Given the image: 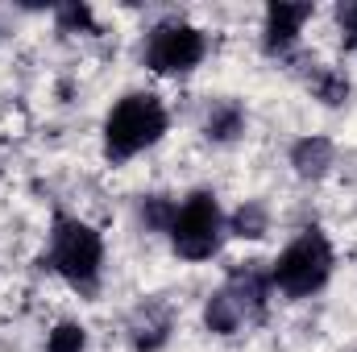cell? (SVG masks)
<instances>
[{
  "label": "cell",
  "instance_id": "cell-1",
  "mask_svg": "<svg viewBox=\"0 0 357 352\" xmlns=\"http://www.w3.org/2000/svg\"><path fill=\"white\" fill-rule=\"evenodd\" d=\"M167 129H171L167 104L154 91H129L104 116V158L129 162V158L146 154L150 145H158L167 137Z\"/></svg>",
  "mask_w": 357,
  "mask_h": 352
},
{
  "label": "cell",
  "instance_id": "cell-2",
  "mask_svg": "<svg viewBox=\"0 0 357 352\" xmlns=\"http://www.w3.org/2000/svg\"><path fill=\"white\" fill-rule=\"evenodd\" d=\"M46 269H54L71 290L96 294L100 273H104V237L88 220L75 216H54L50 224V245H46Z\"/></svg>",
  "mask_w": 357,
  "mask_h": 352
},
{
  "label": "cell",
  "instance_id": "cell-3",
  "mask_svg": "<svg viewBox=\"0 0 357 352\" xmlns=\"http://www.w3.org/2000/svg\"><path fill=\"white\" fill-rule=\"evenodd\" d=\"M333 241L324 237V228H303L274 262H270V282H274V294L282 298H312L328 286L333 278Z\"/></svg>",
  "mask_w": 357,
  "mask_h": 352
},
{
  "label": "cell",
  "instance_id": "cell-4",
  "mask_svg": "<svg viewBox=\"0 0 357 352\" xmlns=\"http://www.w3.org/2000/svg\"><path fill=\"white\" fill-rule=\"evenodd\" d=\"M225 232H229V220L212 191H191L175 207V220L167 228L171 249L183 262H212L225 245Z\"/></svg>",
  "mask_w": 357,
  "mask_h": 352
},
{
  "label": "cell",
  "instance_id": "cell-5",
  "mask_svg": "<svg viewBox=\"0 0 357 352\" xmlns=\"http://www.w3.org/2000/svg\"><path fill=\"white\" fill-rule=\"evenodd\" d=\"M204 54H208V38H204V29L187 25V21L154 25L142 46V63L154 75H187L204 63Z\"/></svg>",
  "mask_w": 357,
  "mask_h": 352
},
{
  "label": "cell",
  "instance_id": "cell-6",
  "mask_svg": "<svg viewBox=\"0 0 357 352\" xmlns=\"http://www.w3.org/2000/svg\"><path fill=\"white\" fill-rule=\"evenodd\" d=\"M312 4H287V0H274L266 4V17H262V50L270 58H282L295 50L303 25L312 21Z\"/></svg>",
  "mask_w": 357,
  "mask_h": 352
},
{
  "label": "cell",
  "instance_id": "cell-7",
  "mask_svg": "<svg viewBox=\"0 0 357 352\" xmlns=\"http://www.w3.org/2000/svg\"><path fill=\"white\" fill-rule=\"evenodd\" d=\"M225 290H229V298L241 307L245 323H250V319H262V315H266L270 294H274L270 265L262 269L258 262H250V265H241V269H233V273H229V282H225Z\"/></svg>",
  "mask_w": 357,
  "mask_h": 352
},
{
  "label": "cell",
  "instance_id": "cell-8",
  "mask_svg": "<svg viewBox=\"0 0 357 352\" xmlns=\"http://www.w3.org/2000/svg\"><path fill=\"white\" fill-rule=\"evenodd\" d=\"M291 166L299 178H324L337 166V145L328 137H299L291 145Z\"/></svg>",
  "mask_w": 357,
  "mask_h": 352
},
{
  "label": "cell",
  "instance_id": "cell-9",
  "mask_svg": "<svg viewBox=\"0 0 357 352\" xmlns=\"http://www.w3.org/2000/svg\"><path fill=\"white\" fill-rule=\"evenodd\" d=\"M241 133H245V108H241L237 99H220V104L208 108V116H204V137H208V141L229 145V141H237Z\"/></svg>",
  "mask_w": 357,
  "mask_h": 352
},
{
  "label": "cell",
  "instance_id": "cell-10",
  "mask_svg": "<svg viewBox=\"0 0 357 352\" xmlns=\"http://www.w3.org/2000/svg\"><path fill=\"white\" fill-rule=\"evenodd\" d=\"M204 323H208L212 336H237L241 323H245V315H241V307L229 298V290H216V294L204 303Z\"/></svg>",
  "mask_w": 357,
  "mask_h": 352
},
{
  "label": "cell",
  "instance_id": "cell-11",
  "mask_svg": "<svg viewBox=\"0 0 357 352\" xmlns=\"http://www.w3.org/2000/svg\"><path fill=\"white\" fill-rule=\"evenodd\" d=\"M229 232L233 237H241V241H262L270 232V211L266 203H258V199H245L233 216H229Z\"/></svg>",
  "mask_w": 357,
  "mask_h": 352
},
{
  "label": "cell",
  "instance_id": "cell-12",
  "mask_svg": "<svg viewBox=\"0 0 357 352\" xmlns=\"http://www.w3.org/2000/svg\"><path fill=\"white\" fill-rule=\"evenodd\" d=\"M349 91H354L349 75L337 71V67H320V71L312 75V95H316L324 108H341V104L349 99Z\"/></svg>",
  "mask_w": 357,
  "mask_h": 352
},
{
  "label": "cell",
  "instance_id": "cell-13",
  "mask_svg": "<svg viewBox=\"0 0 357 352\" xmlns=\"http://www.w3.org/2000/svg\"><path fill=\"white\" fill-rule=\"evenodd\" d=\"M171 340V315L167 311H146V323H133V349L137 352H158Z\"/></svg>",
  "mask_w": 357,
  "mask_h": 352
},
{
  "label": "cell",
  "instance_id": "cell-14",
  "mask_svg": "<svg viewBox=\"0 0 357 352\" xmlns=\"http://www.w3.org/2000/svg\"><path fill=\"white\" fill-rule=\"evenodd\" d=\"M175 199L171 195H146L142 199V207H137V216H142V224L150 228V232H167L171 228V220H175Z\"/></svg>",
  "mask_w": 357,
  "mask_h": 352
},
{
  "label": "cell",
  "instance_id": "cell-15",
  "mask_svg": "<svg viewBox=\"0 0 357 352\" xmlns=\"http://www.w3.org/2000/svg\"><path fill=\"white\" fill-rule=\"evenodd\" d=\"M54 25H59V33H96V13H91V4L71 0V4L54 8Z\"/></svg>",
  "mask_w": 357,
  "mask_h": 352
},
{
  "label": "cell",
  "instance_id": "cell-16",
  "mask_svg": "<svg viewBox=\"0 0 357 352\" xmlns=\"http://www.w3.org/2000/svg\"><path fill=\"white\" fill-rule=\"evenodd\" d=\"M46 352H88V328L75 319L54 323V332L46 336Z\"/></svg>",
  "mask_w": 357,
  "mask_h": 352
},
{
  "label": "cell",
  "instance_id": "cell-17",
  "mask_svg": "<svg viewBox=\"0 0 357 352\" xmlns=\"http://www.w3.org/2000/svg\"><path fill=\"white\" fill-rule=\"evenodd\" d=\"M341 38H345V46L349 50H357V0H349V4H341Z\"/></svg>",
  "mask_w": 357,
  "mask_h": 352
}]
</instances>
